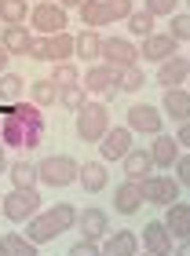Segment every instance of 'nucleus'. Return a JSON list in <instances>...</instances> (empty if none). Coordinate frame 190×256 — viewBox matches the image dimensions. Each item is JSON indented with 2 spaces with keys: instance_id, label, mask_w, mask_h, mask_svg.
Wrapping results in <instances>:
<instances>
[{
  "instance_id": "nucleus-1",
  "label": "nucleus",
  "mask_w": 190,
  "mask_h": 256,
  "mask_svg": "<svg viewBox=\"0 0 190 256\" xmlns=\"http://www.w3.org/2000/svg\"><path fill=\"white\" fill-rule=\"evenodd\" d=\"M77 224V208L62 202V205H48L44 212H37L26 224V238L33 242V246H48V242H55L58 234H66L70 227Z\"/></svg>"
},
{
  "instance_id": "nucleus-2",
  "label": "nucleus",
  "mask_w": 190,
  "mask_h": 256,
  "mask_svg": "<svg viewBox=\"0 0 190 256\" xmlns=\"http://www.w3.org/2000/svg\"><path fill=\"white\" fill-rule=\"evenodd\" d=\"M110 132V106L99 99H88L84 106L77 110V139H84V143H99V139Z\"/></svg>"
},
{
  "instance_id": "nucleus-3",
  "label": "nucleus",
  "mask_w": 190,
  "mask_h": 256,
  "mask_svg": "<svg viewBox=\"0 0 190 256\" xmlns=\"http://www.w3.org/2000/svg\"><path fill=\"white\" fill-rule=\"evenodd\" d=\"M80 84L88 88V96H99L102 102H110L117 92H121V70L110 62H92L84 74H80Z\"/></svg>"
},
{
  "instance_id": "nucleus-4",
  "label": "nucleus",
  "mask_w": 190,
  "mask_h": 256,
  "mask_svg": "<svg viewBox=\"0 0 190 256\" xmlns=\"http://www.w3.org/2000/svg\"><path fill=\"white\" fill-rule=\"evenodd\" d=\"M77 172L80 165L70 154H48L37 161V180L48 187H70V183H77Z\"/></svg>"
},
{
  "instance_id": "nucleus-5",
  "label": "nucleus",
  "mask_w": 190,
  "mask_h": 256,
  "mask_svg": "<svg viewBox=\"0 0 190 256\" xmlns=\"http://www.w3.org/2000/svg\"><path fill=\"white\" fill-rule=\"evenodd\" d=\"M74 37L62 30V33H52V37H37L33 40V48H30V59L33 62H70L74 59Z\"/></svg>"
},
{
  "instance_id": "nucleus-6",
  "label": "nucleus",
  "mask_w": 190,
  "mask_h": 256,
  "mask_svg": "<svg viewBox=\"0 0 190 256\" xmlns=\"http://www.w3.org/2000/svg\"><path fill=\"white\" fill-rule=\"evenodd\" d=\"M37 205H40L37 187H11L8 198H4V216L11 224H30L37 216Z\"/></svg>"
},
{
  "instance_id": "nucleus-7",
  "label": "nucleus",
  "mask_w": 190,
  "mask_h": 256,
  "mask_svg": "<svg viewBox=\"0 0 190 256\" xmlns=\"http://www.w3.org/2000/svg\"><path fill=\"white\" fill-rule=\"evenodd\" d=\"M66 8L55 4V0H40L37 8L30 11V30L40 33V37H52V33H62L66 30Z\"/></svg>"
},
{
  "instance_id": "nucleus-8",
  "label": "nucleus",
  "mask_w": 190,
  "mask_h": 256,
  "mask_svg": "<svg viewBox=\"0 0 190 256\" xmlns=\"http://www.w3.org/2000/svg\"><path fill=\"white\" fill-rule=\"evenodd\" d=\"M139 187H142V202L146 205H172V202H180V180L176 176H142L139 180Z\"/></svg>"
},
{
  "instance_id": "nucleus-9",
  "label": "nucleus",
  "mask_w": 190,
  "mask_h": 256,
  "mask_svg": "<svg viewBox=\"0 0 190 256\" xmlns=\"http://www.w3.org/2000/svg\"><path fill=\"white\" fill-rule=\"evenodd\" d=\"M40 139L44 132H33V128H26L15 114H8L4 118V128H0V143H4L8 150H33V146H40Z\"/></svg>"
},
{
  "instance_id": "nucleus-10",
  "label": "nucleus",
  "mask_w": 190,
  "mask_h": 256,
  "mask_svg": "<svg viewBox=\"0 0 190 256\" xmlns=\"http://www.w3.org/2000/svg\"><path fill=\"white\" fill-rule=\"evenodd\" d=\"M139 246L146 249L150 256H172V249H176V238L168 234L164 220H150V224L139 230Z\"/></svg>"
},
{
  "instance_id": "nucleus-11",
  "label": "nucleus",
  "mask_w": 190,
  "mask_h": 256,
  "mask_svg": "<svg viewBox=\"0 0 190 256\" xmlns=\"http://www.w3.org/2000/svg\"><path fill=\"white\" fill-rule=\"evenodd\" d=\"M132 146H136V143H132V128H128V124L114 128V124H110V132L99 139V158H102V161H124V154H128Z\"/></svg>"
},
{
  "instance_id": "nucleus-12",
  "label": "nucleus",
  "mask_w": 190,
  "mask_h": 256,
  "mask_svg": "<svg viewBox=\"0 0 190 256\" xmlns=\"http://www.w3.org/2000/svg\"><path fill=\"white\" fill-rule=\"evenodd\" d=\"M124 124L132 128V132H142V136H158L161 132V124H164V118H161V110L154 106V102H136L132 110L124 114Z\"/></svg>"
},
{
  "instance_id": "nucleus-13",
  "label": "nucleus",
  "mask_w": 190,
  "mask_h": 256,
  "mask_svg": "<svg viewBox=\"0 0 190 256\" xmlns=\"http://www.w3.org/2000/svg\"><path fill=\"white\" fill-rule=\"evenodd\" d=\"M102 62H110L117 70L136 66L139 62V48L132 40H124V37H102Z\"/></svg>"
},
{
  "instance_id": "nucleus-14",
  "label": "nucleus",
  "mask_w": 190,
  "mask_h": 256,
  "mask_svg": "<svg viewBox=\"0 0 190 256\" xmlns=\"http://www.w3.org/2000/svg\"><path fill=\"white\" fill-rule=\"evenodd\" d=\"M77 230L88 242H102L106 234H110V216H106L99 205H88V208H80V212H77Z\"/></svg>"
},
{
  "instance_id": "nucleus-15",
  "label": "nucleus",
  "mask_w": 190,
  "mask_h": 256,
  "mask_svg": "<svg viewBox=\"0 0 190 256\" xmlns=\"http://www.w3.org/2000/svg\"><path fill=\"white\" fill-rule=\"evenodd\" d=\"M172 55H180V40H176L172 33H150V37H142V44H139V59L164 62V59H172Z\"/></svg>"
},
{
  "instance_id": "nucleus-16",
  "label": "nucleus",
  "mask_w": 190,
  "mask_h": 256,
  "mask_svg": "<svg viewBox=\"0 0 190 256\" xmlns=\"http://www.w3.org/2000/svg\"><path fill=\"white\" fill-rule=\"evenodd\" d=\"M33 30L26 26V22H4V30H0V44L11 52V55H30L33 48Z\"/></svg>"
},
{
  "instance_id": "nucleus-17",
  "label": "nucleus",
  "mask_w": 190,
  "mask_h": 256,
  "mask_svg": "<svg viewBox=\"0 0 190 256\" xmlns=\"http://www.w3.org/2000/svg\"><path fill=\"white\" fill-rule=\"evenodd\" d=\"M158 84L161 88H183L186 84V77H190V59L186 55H172V59H164L158 62Z\"/></svg>"
},
{
  "instance_id": "nucleus-18",
  "label": "nucleus",
  "mask_w": 190,
  "mask_h": 256,
  "mask_svg": "<svg viewBox=\"0 0 190 256\" xmlns=\"http://www.w3.org/2000/svg\"><path fill=\"white\" fill-rule=\"evenodd\" d=\"M77 11H80V22H84L88 30H102V26H114L117 22L110 0H84Z\"/></svg>"
},
{
  "instance_id": "nucleus-19",
  "label": "nucleus",
  "mask_w": 190,
  "mask_h": 256,
  "mask_svg": "<svg viewBox=\"0 0 190 256\" xmlns=\"http://www.w3.org/2000/svg\"><path fill=\"white\" fill-rule=\"evenodd\" d=\"M142 205H146V202H142V187H139V180H124L121 187L114 190V208H117L121 216L139 212Z\"/></svg>"
},
{
  "instance_id": "nucleus-20",
  "label": "nucleus",
  "mask_w": 190,
  "mask_h": 256,
  "mask_svg": "<svg viewBox=\"0 0 190 256\" xmlns=\"http://www.w3.org/2000/svg\"><path fill=\"white\" fill-rule=\"evenodd\" d=\"M102 256H139V234L136 230H117L102 238Z\"/></svg>"
},
{
  "instance_id": "nucleus-21",
  "label": "nucleus",
  "mask_w": 190,
  "mask_h": 256,
  "mask_svg": "<svg viewBox=\"0 0 190 256\" xmlns=\"http://www.w3.org/2000/svg\"><path fill=\"white\" fill-rule=\"evenodd\" d=\"M164 227H168V234L176 242H183L190 238V205L183 202H172V205H164Z\"/></svg>"
},
{
  "instance_id": "nucleus-22",
  "label": "nucleus",
  "mask_w": 190,
  "mask_h": 256,
  "mask_svg": "<svg viewBox=\"0 0 190 256\" xmlns=\"http://www.w3.org/2000/svg\"><path fill=\"white\" fill-rule=\"evenodd\" d=\"M161 110L168 114L172 121H190V92L186 88H164V99H161Z\"/></svg>"
},
{
  "instance_id": "nucleus-23",
  "label": "nucleus",
  "mask_w": 190,
  "mask_h": 256,
  "mask_svg": "<svg viewBox=\"0 0 190 256\" xmlns=\"http://www.w3.org/2000/svg\"><path fill=\"white\" fill-rule=\"evenodd\" d=\"M150 158H154V168H172L176 158H180V143H176V136L158 132V136H154V146H150Z\"/></svg>"
},
{
  "instance_id": "nucleus-24",
  "label": "nucleus",
  "mask_w": 190,
  "mask_h": 256,
  "mask_svg": "<svg viewBox=\"0 0 190 256\" xmlns=\"http://www.w3.org/2000/svg\"><path fill=\"white\" fill-rule=\"evenodd\" d=\"M77 183L84 187L88 194H99L106 183H110V172H106V161H84L77 172Z\"/></svg>"
},
{
  "instance_id": "nucleus-25",
  "label": "nucleus",
  "mask_w": 190,
  "mask_h": 256,
  "mask_svg": "<svg viewBox=\"0 0 190 256\" xmlns=\"http://www.w3.org/2000/svg\"><path fill=\"white\" fill-rule=\"evenodd\" d=\"M74 59H84V62H95V59H102V37H99V30H80L77 37H74Z\"/></svg>"
},
{
  "instance_id": "nucleus-26",
  "label": "nucleus",
  "mask_w": 190,
  "mask_h": 256,
  "mask_svg": "<svg viewBox=\"0 0 190 256\" xmlns=\"http://www.w3.org/2000/svg\"><path fill=\"white\" fill-rule=\"evenodd\" d=\"M150 172H154L150 150L146 146H132L124 154V180H142V176H150Z\"/></svg>"
},
{
  "instance_id": "nucleus-27",
  "label": "nucleus",
  "mask_w": 190,
  "mask_h": 256,
  "mask_svg": "<svg viewBox=\"0 0 190 256\" xmlns=\"http://www.w3.org/2000/svg\"><path fill=\"white\" fill-rule=\"evenodd\" d=\"M8 114H15V118L33 128V132H44V110L37 106V102H30V99H18V102H11V110Z\"/></svg>"
},
{
  "instance_id": "nucleus-28",
  "label": "nucleus",
  "mask_w": 190,
  "mask_h": 256,
  "mask_svg": "<svg viewBox=\"0 0 190 256\" xmlns=\"http://www.w3.org/2000/svg\"><path fill=\"white\" fill-rule=\"evenodd\" d=\"M30 102H37L40 110L58 106V84H55L52 77H40L37 84H30Z\"/></svg>"
},
{
  "instance_id": "nucleus-29",
  "label": "nucleus",
  "mask_w": 190,
  "mask_h": 256,
  "mask_svg": "<svg viewBox=\"0 0 190 256\" xmlns=\"http://www.w3.org/2000/svg\"><path fill=\"white\" fill-rule=\"evenodd\" d=\"M0 256H37V246L26 234H4L0 238Z\"/></svg>"
},
{
  "instance_id": "nucleus-30",
  "label": "nucleus",
  "mask_w": 190,
  "mask_h": 256,
  "mask_svg": "<svg viewBox=\"0 0 190 256\" xmlns=\"http://www.w3.org/2000/svg\"><path fill=\"white\" fill-rule=\"evenodd\" d=\"M26 92L30 88H26V80H22L18 74H8V70L0 74V102H18Z\"/></svg>"
},
{
  "instance_id": "nucleus-31",
  "label": "nucleus",
  "mask_w": 190,
  "mask_h": 256,
  "mask_svg": "<svg viewBox=\"0 0 190 256\" xmlns=\"http://www.w3.org/2000/svg\"><path fill=\"white\" fill-rule=\"evenodd\" d=\"M8 180H11V187H37V165L22 158L8 168Z\"/></svg>"
},
{
  "instance_id": "nucleus-32",
  "label": "nucleus",
  "mask_w": 190,
  "mask_h": 256,
  "mask_svg": "<svg viewBox=\"0 0 190 256\" xmlns=\"http://www.w3.org/2000/svg\"><path fill=\"white\" fill-rule=\"evenodd\" d=\"M92 96H88V88L84 84H66V88H58V106H66V110H80L88 102Z\"/></svg>"
},
{
  "instance_id": "nucleus-33",
  "label": "nucleus",
  "mask_w": 190,
  "mask_h": 256,
  "mask_svg": "<svg viewBox=\"0 0 190 256\" xmlns=\"http://www.w3.org/2000/svg\"><path fill=\"white\" fill-rule=\"evenodd\" d=\"M124 26H128V33H136V37H150V33H154V15H150L146 8L132 11V15L124 18Z\"/></svg>"
},
{
  "instance_id": "nucleus-34",
  "label": "nucleus",
  "mask_w": 190,
  "mask_h": 256,
  "mask_svg": "<svg viewBox=\"0 0 190 256\" xmlns=\"http://www.w3.org/2000/svg\"><path fill=\"white\" fill-rule=\"evenodd\" d=\"M52 80L58 88H66V84H80V70H77V62L70 59V62H55L52 66Z\"/></svg>"
},
{
  "instance_id": "nucleus-35",
  "label": "nucleus",
  "mask_w": 190,
  "mask_h": 256,
  "mask_svg": "<svg viewBox=\"0 0 190 256\" xmlns=\"http://www.w3.org/2000/svg\"><path fill=\"white\" fill-rule=\"evenodd\" d=\"M168 33L176 40L190 44V11H176V15H168Z\"/></svg>"
},
{
  "instance_id": "nucleus-36",
  "label": "nucleus",
  "mask_w": 190,
  "mask_h": 256,
  "mask_svg": "<svg viewBox=\"0 0 190 256\" xmlns=\"http://www.w3.org/2000/svg\"><path fill=\"white\" fill-rule=\"evenodd\" d=\"M30 0H4V22H30Z\"/></svg>"
},
{
  "instance_id": "nucleus-37",
  "label": "nucleus",
  "mask_w": 190,
  "mask_h": 256,
  "mask_svg": "<svg viewBox=\"0 0 190 256\" xmlns=\"http://www.w3.org/2000/svg\"><path fill=\"white\" fill-rule=\"evenodd\" d=\"M142 84H146V74L139 70V62H136V66H124V70H121V92H139Z\"/></svg>"
},
{
  "instance_id": "nucleus-38",
  "label": "nucleus",
  "mask_w": 190,
  "mask_h": 256,
  "mask_svg": "<svg viewBox=\"0 0 190 256\" xmlns=\"http://www.w3.org/2000/svg\"><path fill=\"white\" fill-rule=\"evenodd\" d=\"M176 8H180V0H146V11L154 18H161V15H176Z\"/></svg>"
},
{
  "instance_id": "nucleus-39",
  "label": "nucleus",
  "mask_w": 190,
  "mask_h": 256,
  "mask_svg": "<svg viewBox=\"0 0 190 256\" xmlns=\"http://www.w3.org/2000/svg\"><path fill=\"white\" fill-rule=\"evenodd\" d=\"M66 256H102V249H99V242L80 238V242H74V246H70V252H66Z\"/></svg>"
},
{
  "instance_id": "nucleus-40",
  "label": "nucleus",
  "mask_w": 190,
  "mask_h": 256,
  "mask_svg": "<svg viewBox=\"0 0 190 256\" xmlns=\"http://www.w3.org/2000/svg\"><path fill=\"white\" fill-rule=\"evenodd\" d=\"M172 168H176V180H180V187H190V154H180Z\"/></svg>"
},
{
  "instance_id": "nucleus-41",
  "label": "nucleus",
  "mask_w": 190,
  "mask_h": 256,
  "mask_svg": "<svg viewBox=\"0 0 190 256\" xmlns=\"http://www.w3.org/2000/svg\"><path fill=\"white\" fill-rule=\"evenodd\" d=\"M110 4H114V15H117V22H124V18L136 11V4H132V0H110Z\"/></svg>"
},
{
  "instance_id": "nucleus-42",
  "label": "nucleus",
  "mask_w": 190,
  "mask_h": 256,
  "mask_svg": "<svg viewBox=\"0 0 190 256\" xmlns=\"http://www.w3.org/2000/svg\"><path fill=\"white\" fill-rule=\"evenodd\" d=\"M176 143H180V146H190V121L180 124V132H176Z\"/></svg>"
},
{
  "instance_id": "nucleus-43",
  "label": "nucleus",
  "mask_w": 190,
  "mask_h": 256,
  "mask_svg": "<svg viewBox=\"0 0 190 256\" xmlns=\"http://www.w3.org/2000/svg\"><path fill=\"white\" fill-rule=\"evenodd\" d=\"M172 256H190V238H183V242H176V249H172Z\"/></svg>"
},
{
  "instance_id": "nucleus-44",
  "label": "nucleus",
  "mask_w": 190,
  "mask_h": 256,
  "mask_svg": "<svg viewBox=\"0 0 190 256\" xmlns=\"http://www.w3.org/2000/svg\"><path fill=\"white\" fill-rule=\"evenodd\" d=\"M8 55H11V52L4 48V44H0V74H4V70H8Z\"/></svg>"
},
{
  "instance_id": "nucleus-45",
  "label": "nucleus",
  "mask_w": 190,
  "mask_h": 256,
  "mask_svg": "<svg viewBox=\"0 0 190 256\" xmlns=\"http://www.w3.org/2000/svg\"><path fill=\"white\" fill-rule=\"evenodd\" d=\"M4 168H8V158H4V143H0V176H4Z\"/></svg>"
},
{
  "instance_id": "nucleus-46",
  "label": "nucleus",
  "mask_w": 190,
  "mask_h": 256,
  "mask_svg": "<svg viewBox=\"0 0 190 256\" xmlns=\"http://www.w3.org/2000/svg\"><path fill=\"white\" fill-rule=\"evenodd\" d=\"M84 0H62V8H80Z\"/></svg>"
},
{
  "instance_id": "nucleus-47",
  "label": "nucleus",
  "mask_w": 190,
  "mask_h": 256,
  "mask_svg": "<svg viewBox=\"0 0 190 256\" xmlns=\"http://www.w3.org/2000/svg\"><path fill=\"white\" fill-rule=\"evenodd\" d=\"M0 22H4V0H0Z\"/></svg>"
},
{
  "instance_id": "nucleus-48",
  "label": "nucleus",
  "mask_w": 190,
  "mask_h": 256,
  "mask_svg": "<svg viewBox=\"0 0 190 256\" xmlns=\"http://www.w3.org/2000/svg\"><path fill=\"white\" fill-rule=\"evenodd\" d=\"M183 11H190V0H183Z\"/></svg>"
},
{
  "instance_id": "nucleus-49",
  "label": "nucleus",
  "mask_w": 190,
  "mask_h": 256,
  "mask_svg": "<svg viewBox=\"0 0 190 256\" xmlns=\"http://www.w3.org/2000/svg\"><path fill=\"white\" fill-rule=\"evenodd\" d=\"M0 216H4V198H0Z\"/></svg>"
},
{
  "instance_id": "nucleus-50",
  "label": "nucleus",
  "mask_w": 190,
  "mask_h": 256,
  "mask_svg": "<svg viewBox=\"0 0 190 256\" xmlns=\"http://www.w3.org/2000/svg\"><path fill=\"white\" fill-rule=\"evenodd\" d=\"M186 59H190V52H186Z\"/></svg>"
},
{
  "instance_id": "nucleus-51",
  "label": "nucleus",
  "mask_w": 190,
  "mask_h": 256,
  "mask_svg": "<svg viewBox=\"0 0 190 256\" xmlns=\"http://www.w3.org/2000/svg\"><path fill=\"white\" fill-rule=\"evenodd\" d=\"M142 256H150V252H142Z\"/></svg>"
}]
</instances>
